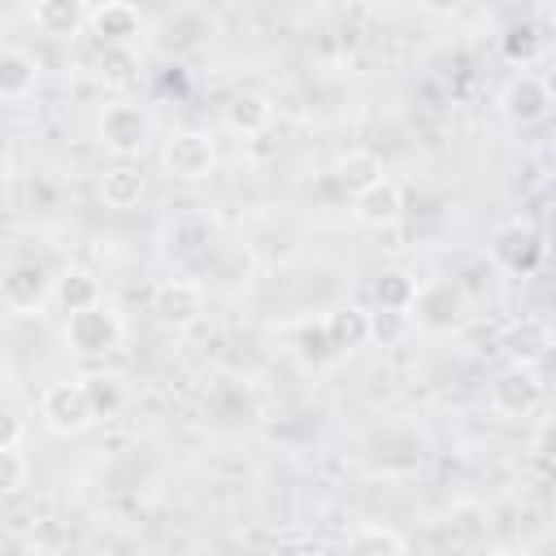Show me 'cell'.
I'll return each mask as SVG.
<instances>
[{"label":"cell","mask_w":556,"mask_h":556,"mask_svg":"<svg viewBox=\"0 0 556 556\" xmlns=\"http://www.w3.org/2000/svg\"><path fill=\"white\" fill-rule=\"evenodd\" d=\"M222 122H226V130H235L243 139L265 135L274 126V100L261 96V91H235L226 100V109H222Z\"/></svg>","instance_id":"cell-13"},{"label":"cell","mask_w":556,"mask_h":556,"mask_svg":"<svg viewBox=\"0 0 556 556\" xmlns=\"http://www.w3.org/2000/svg\"><path fill=\"white\" fill-rule=\"evenodd\" d=\"M143 191H148V174H143V165L135 156H117L100 174V200L109 208H135L143 200Z\"/></svg>","instance_id":"cell-12"},{"label":"cell","mask_w":556,"mask_h":556,"mask_svg":"<svg viewBox=\"0 0 556 556\" xmlns=\"http://www.w3.org/2000/svg\"><path fill=\"white\" fill-rule=\"evenodd\" d=\"M100 78L109 87H130L139 78V61L135 48H100Z\"/></svg>","instance_id":"cell-21"},{"label":"cell","mask_w":556,"mask_h":556,"mask_svg":"<svg viewBox=\"0 0 556 556\" xmlns=\"http://www.w3.org/2000/svg\"><path fill=\"white\" fill-rule=\"evenodd\" d=\"M87 26L100 48H135L143 35V9L130 0H104L87 13Z\"/></svg>","instance_id":"cell-8"},{"label":"cell","mask_w":556,"mask_h":556,"mask_svg":"<svg viewBox=\"0 0 556 556\" xmlns=\"http://www.w3.org/2000/svg\"><path fill=\"white\" fill-rule=\"evenodd\" d=\"M408 539L387 530V526H361L356 534H348V552H404Z\"/></svg>","instance_id":"cell-23"},{"label":"cell","mask_w":556,"mask_h":556,"mask_svg":"<svg viewBox=\"0 0 556 556\" xmlns=\"http://www.w3.org/2000/svg\"><path fill=\"white\" fill-rule=\"evenodd\" d=\"M426 13H456V9H465L469 0H417Z\"/></svg>","instance_id":"cell-28"},{"label":"cell","mask_w":556,"mask_h":556,"mask_svg":"<svg viewBox=\"0 0 556 556\" xmlns=\"http://www.w3.org/2000/svg\"><path fill=\"white\" fill-rule=\"evenodd\" d=\"M300 356H304V361H313V365H321V361H334V348H330V339H326L321 321L300 330Z\"/></svg>","instance_id":"cell-26"},{"label":"cell","mask_w":556,"mask_h":556,"mask_svg":"<svg viewBox=\"0 0 556 556\" xmlns=\"http://www.w3.org/2000/svg\"><path fill=\"white\" fill-rule=\"evenodd\" d=\"M408 330H413V321H408V313H400V308H374V313H369V343L395 348Z\"/></svg>","instance_id":"cell-22"},{"label":"cell","mask_w":556,"mask_h":556,"mask_svg":"<svg viewBox=\"0 0 556 556\" xmlns=\"http://www.w3.org/2000/svg\"><path fill=\"white\" fill-rule=\"evenodd\" d=\"M469 317V300L460 291L456 278H426L417 282L413 291V304H408V321L426 334H456Z\"/></svg>","instance_id":"cell-1"},{"label":"cell","mask_w":556,"mask_h":556,"mask_svg":"<svg viewBox=\"0 0 556 556\" xmlns=\"http://www.w3.org/2000/svg\"><path fill=\"white\" fill-rule=\"evenodd\" d=\"M413 291H417V278H413V274H404V269H382V274L374 278V308H400V313H408Z\"/></svg>","instance_id":"cell-20"},{"label":"cell","mask_w":556,"mask_h":556,"mask_svg":"<svg viewBox=\"0 0 556 556\" xmlns=\"http://www.w3.org/2000/svg\"><path fill=\"white\" fill-rule=\"evenodd\" d=\"M39 83V65L26 48H0V100H26Z\"/></svg>","instance_id":"cell-18"},{"label":"cell","mask_w":556,"mask_h":556,"mask_svg":"<svg viewBox=\"0 0 556 556\" xmlns=\"http://www.w3.org/2000/svg\"><path fill=\"white\" fill-rule=\"evenodd\" d=\"M321 330H326L334 356H348V352H356V348L369 343V313L361 304H339L334 313L321 317Z\"/></svg>","instance_id":"cell-15"},{"label":"cell","mask_w":556,"mask_h":556,"mask_svg":"<svg viewBox=\"0 0 556 556\" xmlns=\"http://www.w3.org/2000/svg\"><path fill=\"white\" fill-rule=\"evenodd\" d=\"M30 478V460L22 456V447H0V495L22 491Z\"/></svg>","instance_id":"cell-24"},{"label":"cell","mask_w":556,"mask_h":556,"mask_svg":"<svg viewBox=\"0 0 556 556\" xmlns=\"http://www.w3.org/2000/svg\"><path fill=\"white\" fill-rule=\"evenodd\" d=\"M9 174H13V161H9V152H4V148H0V187H4V182H9Z\"/></svg>","instance_id":"cell-29"},{"label":"cell","mask_w":556,"mask_h":556,"mask_svg":"<svg viewBox=\"0 0 556 556\" xmlns=\"http://www.w3.org/2000/svg\"><path fill=\"white\" fill-rule=\"evenodd\" d=\"M152 113H148V104H139V100H113L104 113H100V122H96V135H100V143L113 152V156H139L143 148H148V139H152Z\"/></svg>","instance_id":"cell-2"},{"label":"cell","mask_w":556,"mask_h":556,"mask_svg":"<svg viewBox=\"0 0 556 556\" xmlns=\"http://www.w3.org/2000/svg\"><path fill=\"white\" fill-rule=\"evenodd\" d=\"M22 434H26V421L9 408H0V447H22Z\"/></svg>","instance_id":"cell-27"},{"label":"cell","mask_w":556,"mask_h":556,"mask_svg":"<svg viewBox=\"0 0 556 556\" xmlns=\"http://www.w3.org/2000/svg\"><path fill=\"white\" fill-rule=\"evenodd\" d=\"M539 400H543V382H539V374H534V365H513V369H504L495 382H491V408L500 413V417H526V413H534L539 408Z\"/></svg>","instance_id":"cell-9"},{"label":"cell","mask_w":556,"mask_h":556,"mask_svg":"<svg viewBox=\"0 0 556 556\" xmlns=\"http://www.w3.org/2000/svg\"><path fill=\"white\" fill-rule=\"evenodd\" d=\"M52 300H56L65 313H78V308L100 304V300H104V291H100V278H96L91 269L70 265V269H61V274L52 278Z\"/></svg>","instance_id":"cell-17"},{"label":"cell","mask_w":556,"mask_h":556,"mask_svg":"<svg viewBox=\"0 0 556 556\" xmlns=\"http://www.w3.org/2000/svg\"><path fill=\"white\" fill-rule=\"evenodd\" d=\"M87 382V395H91V408H96V417H113L117 408H122V387H117V378H83Z\"/></svg>","instance_id":"cell-25"},{"label":"cell","mask_w":556,"mask_h":556,"mask_svg":"<svg viewBox=\"0 0 556 556\" xmlns=\"http://www.w3.org/2000/svg\"><path fill=\"white\" fill-rule=\"evenodd\" d=\"M161 169L174 182H204L217 169V143L204 130H174L161 148Z\"/></svg>","instance_id":"cell-3"},{"label":"cell","mask_w":556,"mask_h":556,"mask_svg":"<svg viewBox=\"0 0 556 556\" xmlns=\"http://www.w3.org/2000/svg\"><path fill=\"white\" fill-rule=\"evenodd\" d=\"M374 178H382V161H378L374 152H365V148H356V152H348V156L334 161V182H339L348 195H356V191L369 187Z\"/></svg>","instance_id":"cell-19"},{"label":"cell","mask_w":556,"mask_h":556,"mask_svg":"<svg viewBox=\"0 0 556 556\" xmlns=\"http://www.w3.org/2000/svg\"><path fill=\"white\" fill-rule=\"evenodd\" d=\"M39 421L52 434H83L96 421L87 382H52V387H43V395H39Z\"/></svg>","instance_id":"cell-5"},{"label":"cell","mask_w":556,"mask_h":556,"mask_svg":"<svg viewBox=\"0 0 556 556\" xmlns=\"http://www.w3.org/2000/svg\"><path fill=\"white\" fill-rule=\"evenodd\" d=\"M0 300L13 313H43V304L52 300V274L39 261H13L0 274Z\"/></svg>","instance_id":"cell-6"},{"label":"cell","mask_w":556,"mask_h":556,"mask_svg":"<svg viewBox=\"0 0 556 556\" xmlns=\"http://www.w3.org/2000/svg\"><path fill=\"white\" fill-rule=\"evenodd\" d=\"M30 17L48 39H74L87 26V4L83 0H35Z\"/></svg>","instance_id":"cell-16"},{"label":"cell","mask_w":556,"mask_h":556,"mask_svg":"<svg viewBox=\"0 0 556 556\" xmlns=\"http://www.w3.org/2000/svg\"><path fill=\"white\" fill-rule=\"evenodd\" d=\"M500 113H504L513 126H539V122L552 113V91H547V83H543L539 74H530V70L513 74V78L504 83V91H500Z\"/></svg>","instance_id":"cell-7"},{"label":"cell","mask_w":556,"mask_h":556,"mask_svg":"<svg viewBox=\"0 0 556 556\" xmlns=\"http://www.w3.org/2000/svg\"><path fill=\"white\" fill-rule=\"evenodd\" d=\"M495 261H500L504 269H513V274H526V269H534V265L543 261V239H539L530 226L513 222V226H504V230L495 235Z\"/></svg>","instance_id":"cell-14"},{"label":"cell","mask_w":556,"mask_h":556,"mask_svg":"<svg viewBox=\"0 0 556 556\" xmlns=\"http://www.w3.org/2000/svg\"><path fill=\"white\" fill-rule=\"evenodd\" d=\"M152 313L156 321L165 326H191L200 313H204V287L191 282V278H165L156 291H152Z\"/></svg>","instance_id":"cell-11"},{"label":"cell","mask_w":556,"mask_h":556,"mask_svg":"<svg viewBox=\"0 0 556 556\" xmlns=\"http://www.w3.org/2000/svg\"><path fill=\"white\" fill-rule=\"evenodd\" d=\"M352 213H356V222L369 226V230L395 226L400 213H404V191H400V182H391L387 174L374 178L369 187H361V191L352 195Z\"/></svg>","instance_id":"cell-10"},{"label":"cell","mask_w":556,"mask_h":556,"mask_svg":"<svg viewBox=\"0 0 556 556\" xmlns=\"http://www.w3.org/2000/svg\"><path fill=\"white\" fill-rule=\"evenodd\" d=\"M65 343L78 356H109L122 343V317L100 300L91 308H78L65 317Z\"/></svg>","instance_id":"cell-4"}]
</instances>
